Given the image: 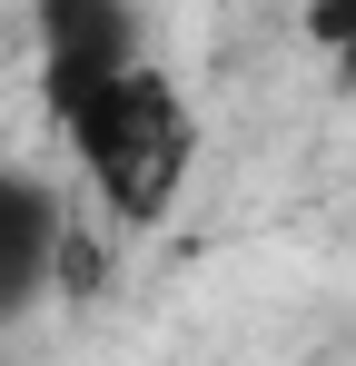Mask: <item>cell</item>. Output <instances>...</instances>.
<instances>
[{
    "mask_svg": "<svg viewBox=\"0 0 356 366\" xmlns=\"http://www.w3.org/2000/svg\"><path fill=\"white\" fill-rule=\"evenodd\" d=\"M69 139H79V159L99 169V188H109L129 218H149L178 188V159H188V119L169 109V89H159L149 69H129L119 89L79 99V109H69Z\"/></svg>",
    "mask_w": 356,
    "mask_h": 366,
    "instance_id": "obj_1",
    "label": "cell"
},
{
    "mask_svg": "<svg viewBox=\"0 0 356 366\" xmlns=\"http://www.w3.org/2000/svg\"><path fill=\"white\" fill-rule=\"evenodd\" d=\"M30 40H40L50 99H59V119H69L79 99H99V89H119L139 69V10L129 0H40L30 10Z\"/></svg>",
    "mask_w": 356,
    "mask_h": 366,
    "instance_id": "obj_2",
    "label": "cell"
},
{
    "mask_svg": "<svg viewBox=\"0 0 356 366\" xmlns=\"http://www.w3.org/2000/svg\"><path fill=\"white\" fill-rule=\"evenodd\" d=\"M50 257H59L50 188L20 179V169H0V317H20V307L50 287Z\"/></svg>",
    "mask_w": 356,
    "mask_h": 366,
    "instance_id": "obj_3",
    "label": "cell"
},
{
    "mask_svg": "<svg viewBox=\"0 0 356 366\" xmlns=\"http://www.w3.org/2000/svg\"><path fill=\"white\" fill-rule=\"evenodd\" d=\"M307 40L337 60V79H356V0H317L307 10Z\"/></svg>",
    "mask_w": 356,
    "mask_h": 366,
    "instance_id": "obj_4",
    "label": "cell"
}]
</instances>
